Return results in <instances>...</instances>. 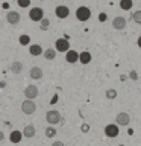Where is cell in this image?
Instances as JSON below:
<instances>
[{"label":"cell","mask_w":141,"mask_h":146,"mask_svg":"<svg viewBox=\"0 0 141 146\" xmlns=\"http://www.w3.org/2000/svg\"><path fill=\"white\" fill-rule=\"evenodd\" d=\"M35 110H36V105L34 102V99H26V100H23V102H21V111L24 114H27V116L34 114Z\"/></svg>","instance_id":"obj_1"},{"label":"cell","mask_w":141,"mask_h":146,"mask_svg":"<svg viewBox=\"0 0 141 146\" xmlns=\"http://www.w3.org/2000/svg\"><path fill=\"white\" fill-rule=\"evenodd\" d=\"M45 120H47L49 125H56V123H59L62 120V117H61V114H59V111L50 110V111H47V114H45Z\"/></svg>","instance_id":"obj_2"},{"label":"cell","mask_w":141,"mask_h":146,"mask_svg":"<svg viewBox=\"0 0 141 146\" xmlns=\"http://www.w3.org/2000/svg\"><path fill=\"white\" fill-rule=\"evenodd\" d=\"M76 17H77V20H79V21L90 20V17H91L90 8L88 6H79V8H77V11H76Z\"/></svg>","instance_id":"obj_3"},{"label":"cell","mask_w":141,"mask_h":146,"mask_svg":"<svg viewBox=\"0 0 141 146\" xmlns=\"http://www.w3.org/2000/svg\"><path fill=\"white\" fill-rule=\"evenodd\" d=\"M29 18L32 21H41L44 18V11L41 8H32L29 11Z\"/></svg>","instance_id":"obj_4"},{"label":"cell","mask_w":141,"mask_h":146,"mask_svg":"<svg viewBox=\"0 0 141 146\" xmlns=\"http://www.w3.org/2000/svg\"><path fill=\"white\" fill-rule=\"evenodd\" d=\"M55 49L58 50V52H67V50H70V43H68L67 38H59L56 40V43H55Z\"/></svg>","instance_id":"obj_5"},{"label":"cell","mask_w":141,"mask_h":146,"mask_svg":"<svg viewBox=\"0 0 141 146\" xmlns=\"http://www.w3.org/2000/svg\"><path fill=\"white\" fill-rule=\"evenodd\" d=\"M115 120H117V125L127 126V125L130 123V116H129L127 113H118L117 117H115Z\"/></svg>","instance_id":"obj_6"},{"label":"cell","mask_w":141,"mask_h":146,"mask_svg":"<svg viewBox=\"0 0 141 146\" xmlns=\"http://www.w3.org/2000/svg\"><path fill=\"white\" fill-rule=\"evenodd\" d=\"M118 125H106L105 126V134H106V137H109V139H115V137L118 135Z\"/></svg>","instance_id":"obj_7"},{"label":"cell","mask_w":141,"mask_h":146,"mask_svg":"<svg viewBox=\"0 0 141 146\" xmlns=\"http://www.w3.org/2000/svg\"><path fill=\"white\" fill-rule=\"evenodd\" d=\"M24 96H26V99H35L36 96H38V87L36 85H27L26 88H24Z\"/></svg>","instance_id":"obj_8"},{"label":"cell","mask_w":141,"mask_h":146,"mask_svg":"<svg viewBox=\"0 0 141 146\" xmlns=\"http://www.w3.org/2000/svg\"><path fill=\"white\" fill-rule=\"evenodd\" d=\"M20 14H18L17 11H9L6 14V21L9 23V25H17V23H20Z\"/></svg>","instance_id":"obj_9"},{"label":"cell","mask_w":141,"mask_h":146,"mask_svg":"<svg viewBox=\"0 0 141 146\" xmlns=\"http://www.w3.org/2000/svg\"><path fill=\"white\" fill-rule=\"evenodd\" d=\"M55 14H56L58 18H67L70 15V9L67 6H64V5H59V6H56V9H55Z\"/></svg>","instance_id":"obj_10"},{"label":"cell","mask_w":141,"mask_h":146,"mask_svg":"<svg viewBox=\"0 0 141 146\" xmlns=\"http://www.w3.org/2000/svg\"><path fill=\"white\" fill-rule=\"evenodd\" d=\"M112 27L117 31H123L126 27V18L125 17H115L112 20Z\"/></svg>","instance_id":"obj_11"},{"label":"cell","mask_w":141,"mask_h":146,"mask_svg":"<svg viewBox=\"0 0 141 146\" xmlns=\"http://www.w3.org/2000/svg\"><path fill=\"white\" fill-rule=\"evenodd\" d=\"M65 59H67V62H70V64H74L76 61H79V53L76 52V50H67L65 52Z\"/></svg>","instance_id":"obj_12"},{"label":"cell","mask_w":141,"mask_h":146,"mask_svg":"<svg viewBox=\"0 0 141 146\" xmlns=\"http://www.w3.org/2000/svg\"><path fill=\"white\" fill-rule=\"evenodd\" d=\"M21 137H24V135H23V132L15 129V131H12L11 134H9V141L14 143V145H17V143H20V141H21Z\"/></svg>","instance_id":"obj_13"},{"label":"cell","mask_w":141,"mask_h":146,"mask_svg":"<svg viewBox=\"0 0 141 146\" xmlns=\"http://www.w3.org/2000/svg\"><path fill=\"white\" fill-rule=\"evenodd\" d=\"M29 76L32 79H41L43 78V70L40 67H32L30 72H29Z\"/></svg>","instance_id":"obj_14"},{"label":"cell","mask_w":141,"mask_h":146,"mask_svg":"<svg viewBox=\"0 0 141 146\" xmlns=\"http://www.w3.org/2000/svg\"><path fill=\"white\" fill-rule=\"evenodd\" d=\"M23 135H24L26 139H32V137L35 135V126L34 125H26L24 129H23Z\"/></svg>","instance_id":"obj_15"},{"label":"cell","mask_w":141,"mask_h":146,"mask_svg":"<svg viewBox=\"0 0 141 146\" xmlns=\"http://www.w3.org/2000/svg\"><path fill=\"white\" fill-rule=\"evenodd\" d=\"M29 53L32 56H40V55L43 53V47H41L40 44H32L29 47Z\"/></svg>","instance_id":"obj_16"},{"label":"cell","mask_w":141,"mask_h":146,"mask_svg":"<svg viewBox=\"0 0 141 146\" xmlns=\"http://www.w3.org/2000/svg\"><path fill=\"white\" fill-rule=\"evenodd\" d=\"M9 70H11L12 73H20L23 70V64L20 61H14L11 66H9Z\"/></svg>","instance_id":"obj_17"},{"label":"cell","mask_w":141,"mask_h":146,"mask_svg":"<svg viewBox=\"0 0 141 146\" xmlns=\"http://www.w3.org/2000/svg\"><path fill=\"white\" fill-rule=\"evenodd\" d=\"M56 52H58L56 49H52V47H50V49H47V50L44 52V58L47 59V61H52V59L56 58Z\"/></svg>","instance_id":"obj_18"},{"label":"cell","mask_w":141,"mask_h":146,"mask_svg":"<svg viewBox=\"0 0 141 146\" xmlns=\"http://www.w3.org/2000/svg\"><path fill=\"white\" fill-rule=\"evenodd\" d=\"M132 6H134L132 0H120V8L123 11H129V9H132Z\"/></svg>","instance_id":"obj_19"},{"label":"cell","mask_w":141,"mask_h":146,"mask_svg":"<svg viewBox=\"0 0 141 146\" xmlns=\"http://www.w3.org/2000/svg\"><path fill=\"white\" fill-rule=\"evenodd\" d=\"M79 61H80L82 64H88V62L91 61V53H90V52H82V53H79Z\"/></svg>","instance_id":"obj_20"},{"label":"cell","mask_w":141,"mask_h":146,"mask_svg":"<svg viewBox=\"0 0 141 146\" xmlns=\"http://www.w3.org/2000/svg\"><path fill=\"white\" fill-rule=\"evenodd\" d=\"M18 41H20V44L21 46H29V43H30V36L29 35H20V38H18Z\"/></svg>","instance_id":"obj_21"},{"label":"cell","mask_w":141,"mask_h":146,"mask_svg":"<svg viewBox=\"0 0 141 146\" xmlns=\"http://www.w3.org/2000/svg\"><path fill=\"white\" fill-rule=\"evenodd\" d=\"M55 135H56V129L53 128V125H52V126H49V128H45V137L52 139V137H55Z\"/></svg>","instance_id":"obj_22"},{"label":"cell","mask_w":141,"mask_h":146,"mask_svg":"<svg viewBox=\"0 0 141 146\" xmlns=\"http://www.w3.org/2000/svg\"><path fill=\"white\" fill-rule=\"evenodd\" d=\"M49 26H50V20H49V18H43V20L40 21V27L43 31H47Z\"/></svg>","instance_id":"obj_23"},{"label":"cell","mask_w":141,"mask_h":146,"mask_svg":"<svg viewBox=\"0 0 141 146\" xmlns=\"http://www.w3.org/2000/svg\"><path fill=\"white\" fill-rule=\"evenodd\" d=\"M132 20H134L136 25H141V11H135L132 14Z\"/></svg>","instance_id":"obj_24"},{"label":"cell","mask_w":141,"mask_h":146,"mask_svg":"<svg viewBox=\"0 0 141 146\" xmlns=\"http://www.w3.org/2000/svg\"><path fill=\"white\" fill-rule=\"evenodd\" d=\"M106 98L108 99H115L117 98V90H114V88L106 90Z\"/></svg>","instance_id":"obj_25"},{"label":"cell","mask_w":141,"mask_h":146,"mask_svg":"<svg viewBox=\"0 0 141 146\" xmlns=\"http://www.w3.org/2000/svg\"><path fill=\"white\" fill-rule=\"evenodd\" d=\"M20 8H29L30 6V0H17Z\"/></svg>","instance_id":"obj_26"},{"label":"cell","mask_w":141,"mask_h":146,"mask_svg":"<svg viewBox=\"0 0 141 146\" xmlns=\"http://www.w3.org/2000/svg\"><path fill=\"white\" fill-rule=\"evenodd\" d=\"M130 79H134V81L138 79V75H136V72H134V70L130 72Z\"/></svg>","instance_id":"obj_27"},{"label":"cell","mask_w":141,"mask_h":146,"mask_svg":"<svg viewBox=\"0 0 141 146\" xmlns=\"http://www.w3.org/2000/svg\"><path fill=\"white\" fill-rule=\"evenodd\" d=\"M99 20H100V21H105V20H106V14H105V12L99 14Z\"/></svg>","instance_id":"obj_28"},{"label":"cell","mask_w":141,"mask_h":146,"mask_svg":"<svg viewBox=\"0 0 141 146\" xmlns=\"http://www.w3.org/2000/svg\"><path fill=\"white\" fill-rule=\"evenodd\" d=\"M82 131H84V132H88V131H90V125L84 123V125H82Z\"/></svg>","instance_id":"obj_29"},{"label":"cell","mask_w":141,"mask_h":146,"mask_svg":"<svg viewBox=\"0 0 141 146\" xmlns=\"http://www.w3.org/2000/svg\"><path fill=\"white\" fill-rule=\"evenodd\" d=\"M52 146H64V143H62V141H55Z\"/></svg>","instance_id":"obj_30"},{"label":"cell","mask_w":141,"mask_h":146,"mask_svg":"<svg viewBox=\"0 0 141 146\" xmlns=\"http://www.w3.org/2000/svg\"><path fill=\"white\" fill-rule=\"evenodd\" d=\"M3 140H5V134H3L2 131H0V141H3Z\"/></svg>","instance_id":"obj_31"},{"label":"cell","mask_w":141,"mask_h":146,"mask_svg":"<svg viewBox=\"0 0 141 146\" xmlns=\"http://www.w3.org/2000/svg\"><path fill=\"white\" fill-rule=\"evenodd\" d=\"M136 44H138V47L141 49V35H140V38H138V41H136Z\"/></svg>","instance_id":"obj_32"},{"label":"cell","mask_w":141,"mask_h":146,"mask_svg":"<svg viewBox=\"0 0 141 146\" xmlns=\"http://www.w3.org/2000/svg\"><path fill=\"white\" fill-rule=\"evenodd\" d=\"M118 146H125V145H118Z\"/></svg>","instance_id":"obj_33"}]
</instances>
